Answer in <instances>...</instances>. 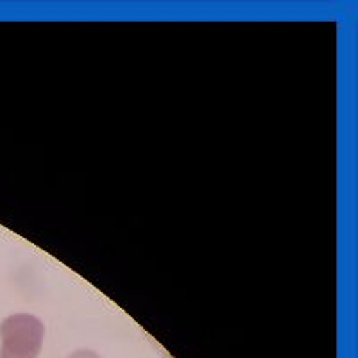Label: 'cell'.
<instances>
[{"mask_svg":"<svg viewBox=\"0 0 358 358\" xmlns=\"http://www.w3.org/2000/svg\"><path fill=\"white\" fill-rule=\"evenodd\" d=\"M45 324L33 313H11L0 322V358H38Z\"/></svg>","mask_w":358,"mask_h":358,"instance_id":"cell-1","label":"cell"},{"mask_svg":"<svg viewBox=\"0 0 358 358\" xmlns=\"http://www.w3.org/2000/svg\"><path fill=\"white\" fill-rule=\"evenodd\" d=\"M66 358H102L97 351L88 350V348H81V350H76L69 355Z\"/></svg>","mask_w":358,"mask_h":358,"instance_id":"cell-2","label":"cell"}]
</instances>
